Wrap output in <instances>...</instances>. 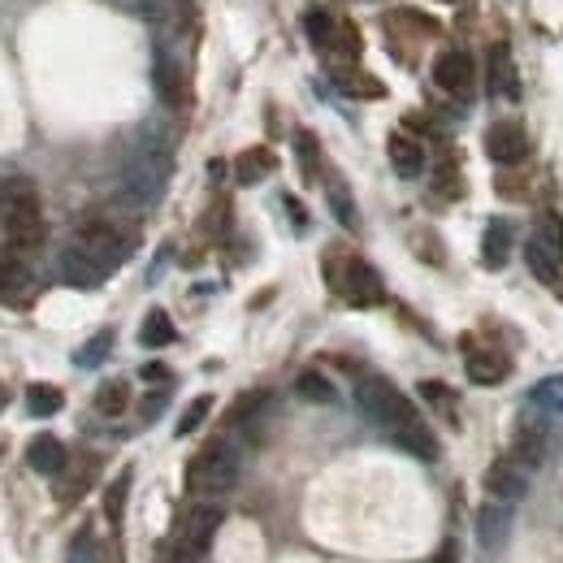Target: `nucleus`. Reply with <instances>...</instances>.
I'll return each instance as SVG.
<instances>
[{
    "label": "nucleus",
    "mask_w": 563,
    "mask_h": 563,
    "mask_svg": "<svg viewBox=\"0 0 563 563\" xmlns=\"http://www.w3.org/2000/svg\"><path fill=\"white\" fill-rule=\"evenodd\" d=\"M96 468H100V460H74V464H66L57 477H53V494H57V503H78L82 494L91 490V482H96Z\"/></svg>",
    "instance_id": "14"
},
{
    "label": "nucleus",
    "mask_w": 563,
    "mask_h": 563,
    "mask_svg": "<svg viewBox=\"0 0 563 563\" xmlns=\"http://www.w3.org/2000/svg\"><path fill=\"white\" fill-rule=\"evenodd\" d=\"M386 152H390V165H395V174L399 178H417L424 169V147L421 140H412V135H390V143H386Z\"/></svg>",
    "instance_id": "17"
},
{
    "label": "nucleus",
    "mask_w": 563,
    "mask_h": 563,
    "mask_svg": "<svg viewBox=\"0 0 563 563\" xmlns=\"http://www.w3.org/2000/svg\"><path fill=\"white\" fill-rule=\"evenodd\" d=\"M209 412H212V395H200V399H191V404H187V412L178 417V438L196 433L200 424L209 421Z\"/></svg>",
    "instance_id": "31"
},
{
    "label": "nucleus",
    "mask_w": 563,
    "mask_h": 563,
    "mask_svg": "<svg viewBox=\"0 0 563 563\" xmlns=\"http://www.w3.org/2000/svg\"><path fill=\"white\" fill-rule=\"evenodd\" d=\"M165 563H200V555H191L187 547H178V551H169V560Z\"/></svg>",
    "instance_id": "37"
},
{
    "label": "nucleus",
    "mask_w": 563,
    "mask_h": 563,
    "mask_svg": "<svg viewBox=\"0 0 563 563\" xmlns=\"http://www.w3.org/2000/svg\"><path fill=\"white\" fill-rule=\"evenodd\" d=\"M165 183H169V143L147 126L140 140L131 143L126 161H122V196L143 209V205L161 200Z\"/></svg>",
    "instance_id": "2"
},
{
    "label": "nucleus",
    "mask_w": 563,
    "mask_h": 563,
    "mask_svg": "<svg viewBox=\"0 0 563 563\" xmlns=\"http://www.w3.org/2000/svg\"><path fill=\"white\" fill-rule=\"evenodd\" d=\"M295 152H299V169H303V178H317L321 152H317V140H312L308 131H299V140H295Z\"/></svg>",
    "instance_id": "34"
},
{
    "label": "nucleus",
    "mask_w": 563,
    "mask_h": 563,
    "mask_svg": "<svg viewBox=\"0 0 563 563\" xmlns=\"http://www.w3.org/2000/svg\"><path fill=\"white\" fill-rule=\"evenodd\" d=\"M473 57L464 53V48H446L438 62H433V82L442 87V91H451V96H468L473 91Z\"/></svg>",
    "instance_id": "8"
},
{
    "label": "nucleus",
    "mask_w": 563,
    "mask_h": 563,
    "mask_svg": "<svg viewBox=\"0 0 563 563\" xmlns=\"http://www.w3.org/2000/svg\"><path fill=\"white\" fill-rule=\"evenodd\" d=\"M417 390H421V399H429L433 408H446V412H451V404H455V395H451L442 382H421Z\"/></svg>",
    "instance_id": "35"
},
{
    "label": "nucleus",
    "mask_w": 563,
    "mask_h": 563,
    "mask_svg": "<svg viewBox=\"0 0 563 563\" xmlns=\"http://www.w3.org/2000/svg\"><path fill=\"white\" fill-rule=\"evenodd\" d=\"M355 404H360V412L368 417L373 424H382L390 438L395 433H404L408 424L421 421V412L408 404V395L404 390H395L386 377H377V373H368V377H360L355 382Z\"/></svg>",
    "instance_id": "4"
},
{
    "label": "nucleus",
    "mask_w": 563,
    "mask_h": 563,
    "mask_svg": "<svg viewBox=\"0 0 563 563\" xmlns=\"http://www.w3.org/2000/svg\"><path fill=\"white\" fill-rule=\"evenodd\" d=\"M126 494H131V468L109 486V494H104V516L113 520V525H122V507H126Z\"/></svg>",
    "instance_id": "32"
},
{
    "label": "nucleus",
    "mask_w": 563,
    "mask_h": 563,
    "mask_svg": "<svg viewBox=\"0 0 563 563\" xmlns=\"http://www.w3.org/2000/svg\"><path fill=\"white\" fill-rule=\"evenodd\" d=\"M490 91L503 100H516L520 96V78H516V62H511V48H494L490 53Z\"/></svg>",
    "instance_id": "19"
},
{
    "label": "nucleus",
    "mask_w": 563,
    "mask_h": 563,
    "mask_svg": "<svg viewBox=\"0 0 563 563\" xmlns=\"http://www.w3.org/2000/svg\"><path fill=\"white\" fill-rule=\"evenodd\" d=\"M330 282L343 290V299L355 303V308H373V303H382V278L373 274V265H364V261H347L343 265V274H330Z\"/></svg>",
    "instance_id": "7"
},
{
    "label": "nucleus",
    "mask_w": 563,
    "mask_h": 563,
    "mask_svg": "<svg viewBox=\"0 0 563 563\" xmlns=\"http://www.w3.org/2000/svg\"><path fill=\"white\" fill-rule=\"evenodd\" d=\"M486 490H490V498H498V503L525 498V494H529V468L516 464V460H498V464H490V473H486Z\"/></svg>",
    "instance_id": "12"
},
{
    "label": "nucleus",
    "mask_w": 563,
    "mask_h": 563,
    "mask_svg": "<svg viewBox=\"0 0 563 563\" xmlns=\"http://www.w3.org/2000/svg\"><path fill=\"white\" fill-rule=\"evenodd\" d=\"M295 395L308 399V404H334V399H339V390L330 386V377L317 373V368H303V373L295 377Z\"/></svg>",
    "instance_id": "24"
},
{
    "label": "nucleus",
    "mask_w": 563,
    "mask_h": 563,
    "mask_svg": "<svg viewBox=\"0 0 563 563\" xmlns=\"http://www.w3.org/2000/svg\"><path fill=\"white\" fill-rule=\"evenodd\" d=\"M286 212H290V217H295V225H308V212L299 209V205H295V200H290V196H286Z\"/></svg>",
    "instance_id": "38"
},
{
    "label": "nucleus",
    "mask_w": 563,
    "mask_h": 563,
    "mask_svg": "<svg viewBox=\"0 0 563 563\" xmlns=\"http://www.w3.org/2000/svg\"><path fill=\"white\" fill-rule=\"evenodd\" d=\"M126 408H131L126 382H104V386L96 390V412H100V417H122Z\"/></svg>",
    "instance_id": "28"
},
{
    "label": "nucleus",
    "mask_w": 563,
    "mask_h": 563,
    "mask_svg": "<svg viewBox=\"0 0 563 563\" xmlns=\"http://www.w3.org/2000/svg\"><path fill=\"white\" fill-rule=\"evenodd\" d=\"M152 82H156V96L165 109H183L187 104V78L174 66L169 53H156V66H152Z\"/></svg>",
    "instance_id": "16"
},
{
    "label": "nucleus",
    "mask_w": 563,
    "mask_h": 563,
    "mask_svg": "<svg viewBox=\"0 0 563 563\" xmlns=\"http://www.w3.org/2000/svg\"><path fill=\"white\" fill-rule=\"evenodd\" d=\"M109 347H113V330H100V334H96L87 347H78V355H74V360H78L82 368H96V364L109 355Z\"/></svg>",
    "instance_id": "33"
},
{
    "label": "nucleus",
    "mask_w": 563,
    "mask_h": 563,
    "mask_svg": "<svg viewBox=\"0 0 563 563\" xmlns=\"http://www.w3.org/2000/svg\"><path fill=\"white\" fill-rule=\"evenodd\" d=\"M74 247H82L96 265H104L109 274L131 256V247H135V234H126L118 221H109V217H91V221H82L78 230H74L70 239Z\"/></svg>",
    "instance_id": "5"
},
{
    "label": "nucleus",
    "mask_w": 563,
    "mask_h": 563,
    "mask_svg": "<svg viewBox=\"0 0 563 563\" xmlns=\"http://www.w3.org/2000/svg\"><path fill=\"white\" fill-rule=\"evenodd\" d=\"M26 464H31L40 477H57V473L70 464V455H66V442H62V438H53V433H40V438H31V442H26Z\"/></svg>",
    "instance_id": "15"
},
{
    "label": "nucleus",
    "mask_w": 563,
    "mask_h": 563,
    "mask_svg": "<svg viewBox=\"0 0 563 563\" xmlns=\"http://www.w3.org/2000/svg\"><path fill=\"white\" fill-rule=\"evenodd\" d=\"M525 261L533 269V278L547 286H563V221L555 212H547L538 221V230L525 243Z\"/></svg>",
    "instance_id": "6"
},
{
    "label": "nucleus",
    "mask_w": 563,
    "mask_h": 563,
    "mask_svg": "<svg viewBox=\"0 0 563 563\" xmlns=\"http://www.w3.org/2000/svg\"><path fill=\"white\" fill-rule=\"evenodd\" d=\"M529 404H533L538 412H547V417H560L563 412V373L560 377H542V382L529 390Z\"/></svg>",
    "instance_id": "27"
},
{
    "label": "nucleus",
    "mask_w": 563,
    "mask_h": 563,
    "mask_svg": "<svg viewBox=\"0 0 563 563\" xmlns=\"http://www.w3.org/2000/svg\"><path fill=\"white\" fill-rule=\"evenodd\" d=\"M26 286H31V269H26V261L0 247V299H13V295H22Z\"/></svg>",
    "instance_id": "22"
},
{
    "label": "nucleus",
    "mask_w": 563,
    "mask_h": 563,
    "mask_svg": "<svg viewBox=\"0 0 563 563\" xmlns=\"http://www.w3.org/2000/svg\"><path fill=\"white\" fill-rule=\"evenodd\" d=\"M0 230L18 252H35L48 239L44 205L31 178H0Z\"/></svg>",
    "instance_id": "1"
},
{
    "label": "nucleus",
    "mask_w": 563,
    "mask_h": 563,
    "mask_svg": "<svg viewBox=\"0 0 563 563\" xmlns=\"http://www.w3.org/2000/svg\"><path fill=\"white\" fill-rule=\"evenodd\" d=\"M468 377L477 386H498L507 377V360L494 352H468Z\"/></svg>",
    "instance_id": "25"
},
{
    "label": "nucleus",
    "mask_w": 563,
    "mask_h": 563,
    "mask_svg": "<svg viewBox=\"0 0 563 563\" xmlns=\"http://www.w3.org/2000/svg\"><path fill=\"white\" fill-rule=\"evenodd\" d=\"M303 26H308V35H312L317 48H334V18H330L321 4H312V9L303 13Z\"/></svg>",
    "instance_id": "30"
},
{
    "label": "nucleus",
    "mask_w": 563,
    "mask_h": 563,
    "mask_svg": "<svg viewBox=\"0 0 563 563\" xmlns=\"http://www.w3.org/2000/svg\"><path fill=\"white\" fill-rule=\"evenodd\" d=\"M239 473H243V460H239V446L217 438L209 446H200L187 464V490L200 494V498H217V494L234 490L239 486Z\"/></svg>",
    "instance_id": "3"
},
{
    "label": "nucleus",
    "mask_w": 563,
    "mask_h": 563,
    "mask_svg": "<svg viewBox=\"0 0 563 563\" xmlns=\"http://www.w3.org/2000/svg\"><path fill=\"white\" fill-rule=\"evenodd\" d=\"M507 538H511V503L490 498L486 507H477V542L486 551H503Z\"/></svg>",
    "instance_id": "11"
},
{
    "label": "nucleus",
    "mask_w": 563,
    "mask_h": 563,
    "mask_svg": "<svg viewBox=\"0 0 563 563\" xmlns=\"http://www.w3.org/2000/svg\"><path fill=\"white\" fill-rule=\"evenodd\" d=\"M486 152H490L498 165H520L529 156V135L516 126V122H498L486 135Z\"/></svg>",
    "instance_id": "13"
},
{
    "label": "nucleus",
    "mask_w": 563,
    "mask_h": 563,
    "mask_svg": "<svg viewBox=\"0 0 563 563\" xmlns=\"http://www.w3.org/2000/svg\"><path fill=\"white\" fill-rule=\"evenodd\" d=\"M438 563H460V555H455V542H446V547L438 551Z\"/></svg>",
    "instance_id": "39"
},
{
    "label": "nucleus",
    "mask_w": 563,
    "mask_h": 563,
    "mask_svg": "<svg viewBox=\"0 0 563 563\" xmlns=\"http://www.w3.org/2000/svg\"><path fill=\"white\" fill-rule=\"evenodd\" d=\"M274 174V152L269 147H247L239 161H234V183L239 187H256L261 178Z\"/></svg>",
    "instance_id": "20"
},
{
    "label": "nucleus",
    "mask_w": 563,
    "mask_h": 563,
    "mask_svg": "<svg viewBox=\"0 0 563 563\" xmlns=\"http://www.w3.org/2000/svg\"><path fill=\"white\" fill-rule=\"evenodd\" d=\"M62 408H66V395L57 386H44V382L26 386V412L31 417H57Z\"/></svg>",
    "instance_id": "26"
},
{
    "label": "nucleus",
    "mask_w": 563,
    "mask_h": 563,
    "mask_svg": "<svg viewBox=\"0 0 563 563\" xmlns=\"http://www.w3.org/2000/svg\"><path fill=\"white\" fill-rule=\"evenodd\" d=\"M174 339H178V330H174L169 312H165V308H152L140 325V343L143 347H169Z\"/></svg>",
    "instance_id": "23"
},
{
    "label": "nucleus",
    "mask_w": 563,
    "mask_h": 563,
    "mask_svg": "<svg viewBox=\"0 0 563 563\" xmlns=\"http://www.w3.org/2000/svg\"><path fill=\"white\" fill-rule=\"evenodd\" d=\"M217 529H221V507H212V503L191 507V511L183 516V547H187L191 555H205L212 547V538H217Z\"/></svg>",
    "instance_id": "9"
},
{
    "label": "nucleus",
    "mask_w": 563,
    "mask_h": 563,
    "mask_svg": "<svg viewBox=\"0 0 563 563\" xmlns=\"http://www.w3.org/2000/svg\"><path fill=\"white\" fill-rule=\"evenodd\" d=\"M511 460L533 473V468L547 460V429H538V424H529V421L520 424V429H516V442H511Z\"/></svg>",
    "instance_id": "18"
},
{
    "label": "nucleus",
    "mask_w": 563,
    "mask_h": 563,
    "mask_svg": "<svg viewBox=\"0 0 563 563\" xmlns=\"http://www.w3.org/2000/svg\"><path fill=\"white\" fill-rule=\"evenodd\" d=\"M325 191H330V209H334V217H339L347 230H360V212H355V200H352V191H347V183L334 178Z\"/></svg>",
    "instance_id": "29"
},
{
    "label": "nucleus",
    "mask_w": 563,
    "mask_h": 563,
    "mask_svg": "<svg viewBox=\"0 0 563 563\" xmlns=\"http://www.w3.org/2000/svg\"><path fill=\"white\" fill-rule=\"evenodd\" d=\"M57 269H62V282H70L78 290H96V286H104L109 282V269L104 265H96L82 247H66L62 256H57Z\"/></svg>",
    "instance_id": "10"
},
{
    "label": "nucleus",
    "mask_w": 563,
    "mask_h": 563,
    "mask_svg": "<svg viewBox=\"0 0 563 563\" xmlns=\"http://www.w3.org/2000/svg\"><path fill=\"white\" fill-rule=\"evenodd\" d=\"M482 256H486V265H490V269H503V265H507V256H511V221L494 217L490 225H486Z\"/></svg>",
    "instance_id": "21"
},
{
    "label": "nucleus",
    "mask_w": 563,
    "mask_h": 563,
    "mask_svg": "<svg viewBox=\"0 0 563 563\" xmlns=\"http://www.w3.org/2000/svg\"><path fill=\"white\" fill-rule=\"evenodd\" d=\"M143 382H169V368L165 364H143Z\"/></svg>",
    "instance_id": "36"
}]
</instances>
